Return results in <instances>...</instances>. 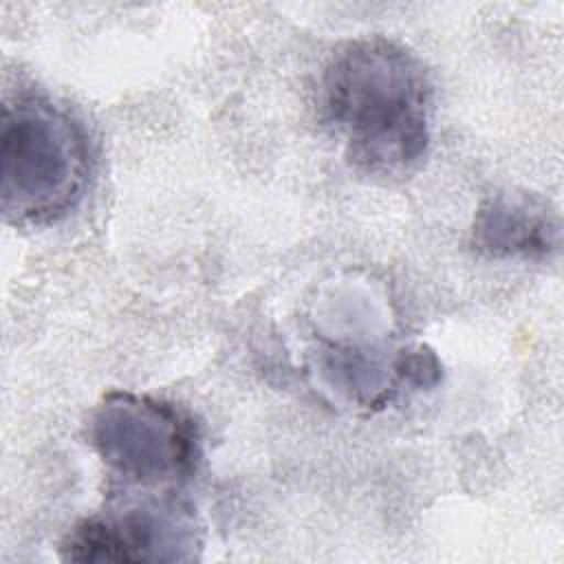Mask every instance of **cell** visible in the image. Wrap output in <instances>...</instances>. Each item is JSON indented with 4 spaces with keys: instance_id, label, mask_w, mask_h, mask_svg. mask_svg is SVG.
<instances>
[{
    "instance_id": "3957f363",
    "label": "cell",
    "mask_w": 564,
    "mask_h": 564,
    "mask_svg": "<svg viewBox=\"0 0 564 564\" xmlns=\"http://www.w3.org/2000/svg\"><path fill=\"white\" fill-rule=\"evenodd\" d=\"M90 441L126 482L161 487L192 476L198 434L176 405L134 392H110L95 408Z\"/></svg>"
},
{
    "instance_id": "8992f818",
    "label": "cell",
    "mask_w": 564,
    "mask_h": 564,
    "mask_svg": "<svg viewBox=\"0 0 564 564\" xmlns=\"http://www.w3.org/2000/svg\"><path fill=\"white\" fill-rule=\"evenodd\" d=\"M394 372L403 386L419 388V390L434 388L443 377L438 357L430 348H423V346L403 350L394 361Z\"/></svg>"
},
{
    "instance_id": "277c9868",
    "label": "cell",
    "mask_w": 564,
    "mask_h": 564,
    "mask_svg": "<svg viewBox=\"0 0 564 564\" xmlns=\"http://www.w3.org/2000/svg\"><path fill=\"white\" fill-rule=\"evenodd\" d=\"M200 549L194 511L174 496L143 498L77 522L62 544L73 562H187Z\"/></svg>"
},
{
    "instance_id": "7a4b0ae2",
    "label": "cell",
    "mask_w": 564,
    "mask_h": 564,
    "mask_svg": "<svg viewBox=\"0 0 564 564\" xmlns=\"http://www.w3.org/2000/svg\"><path fill=\"white\" fill-rule=\"evenodd\" d=\"M2 212L15 225H44L77 205L90 172L84 128L42 95H15L2 106Z\"/></svg>"
},
{
    "instance_id": "6da1fadb",
    "label": "cell",
    "mask_w": 564,
    "mask_h": 564,
    "mask_svg": "<svg viewBox=\"0 0 564 564\" xmlns=\"http://www.w3.org/2000/svg\"><path fill=\"white\" fill-rule=\"evenodd\" d=\"M322 106L346 159L370 176H405L432 139V84L403 44L372 35L337 48L322 77Z\"/></svg>"
},
{
    "instance_id": "5b68a950",
    "label": "cell",
    "mask_w": 564,
    "mask_h": 564,
    "mask_svg": "<svg viewBox=\"0 0 564 564\" xmlns=\"http://www.w3.org/2000/svg\"><path fill=\"white\" fill-rule=\"evenodd\" d=\"M471 245L489 258L546 260L560 245L555 209L527 192H496L487 196L471 225Z\"/></svg>"
}]
</instances>
